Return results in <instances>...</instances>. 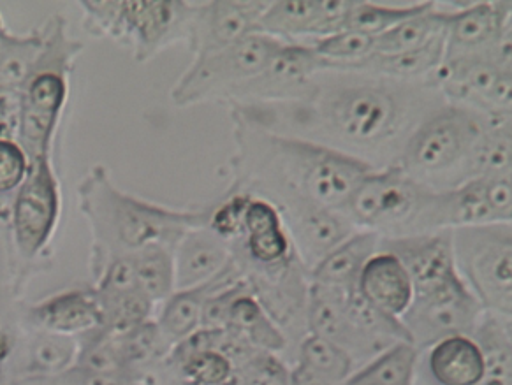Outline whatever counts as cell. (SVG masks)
<instances>
[{
	"mask_svg": "<svg viewBox=\"0 0 512 385\" xmlns=\"http://www.w3.org/2000/svg\"><path fill=\"white\" fill-rule=\"evenodd\" d=\"M226 385H291V368L282 357L256 350L245 363L236 366Z\"/></svg>",
	"mask_w": 512,
	"mask_h": 385,
	"instance_id": "ab89813d",
	"label": "cell"
},
{
	"mask_svg": "<svg viewBox=\"0 0 512 385\" xmlns=\"http://www.w3.org/2000/svg\"><path fill=\"white\" fill-rule=\"evenodd\" d=\"M117 338L125 364L139 378V382L168 363L173 350V345L164 336L161 327L157 326L155 319L147 320Z\"/></svg>",
	"mask_w": 512,
	"mask_h": 385,
	"instance_id": "d6a6232c",
	"label": "cell"
},
{
	"mask_svg": "<svg viewBox=\"0 0 512 385\" xmlns=\"http://www.w3.org/2000/svg\"><path fill=\"white\" fill-rule=\"evenodd\" d=\"M131 257L139 291L155 306L164 303L175 292L173 248L157 245L139 250Z\"/></svg>",
	"mask_w": 512,
	"mask_h": 385,
	"instance_id": "d590c367",
	"label": "cell"
},
{
	"mask_svg": "<svg viewBox=\"0 0 512 385\" xmlns=\"http://www.w3.org/2000/svg\"><path fill=\"white\" fill-rule=\"evenodd\" d=\"M484 368L483 350L472 336H447L428 349V370L439 385H477Z\"/></svg>",
	"mask_w": 512,
	"mask_h": 385,
	"instance_id": "83f0119b",
	"label": "cell"
},
{
	"mask_svg": "<svg viewBox=\"0 0 512 385\" xmlns=\"http://www.w3.org/2000/svg\"><path fill=\"white\" fill-rule=\"evenodd\" d=\"M282 41L264 34H250L238 43L194 57L191 66L171 88L176 108H191L205 102H229L270 64Z\"/></svg>",
	"mask_w": 512,
	"mask_h": 385,
	"instance_id": "ba28073f",
	"label": "cell"
},
{
	"mask_svg": "<svg viewBox=\"0 0 512 385\" xmlns=\"http://www.w3.org/2000/svg\"><path fill=\"white\" fill-rule=\"evenodd\" d=\"M483 313V306L469 287L456 277L435 289L414 294L400 320L410 343L421 354L447 336L474 335Z\"/></svg>",
	"mask_w": 512,
	"mask_h": 385,
	"instance_id": "8fae6325",
	"label": "cell"
},
{
	"mask_svg": "<svg viewBox=\"0 0 512 385\" xmlns=\"http://www.w3.org/2000/svg\"><path fill=\"white\" fill-rule=\"evenodd\" d=\"M291 385H344V384H335V382H330V380H326V378L319 377V375H315L312 371L305 370V368H301L298 364H294L293 368H291Z\"/></svg>",
	"mask_w": 512,
	"mask_h": 385,
	"instance_id": "ee69618b",
	"label": "cell"
},
{
	"mask_svg": "<svg viewBox=\"0 0 512 385\" xmlns=\"http://www.w3.org/2000/svg\"><path fill=\"white\" fill-rule=\"evenodd\" d=\"M236 277H243L242 271L238 269L235 261H231V264L212 282L196 287V289L175 291L164 303L159 305L161 308L155 317V322H157V326L161 327L162 333L173 347L201 329V313H203V306H205L208 296L219 285Z\"/></svg>",
	"mask_w": 512,
	"mask_h": 385,
	"instance_id": "d4e9b609",
	"label": "cell"
},
{
	"mask_svg": "<svg viewBox=\"0 0 512 385\" xmlns=\"http://www.w3.org/2000/svg\"><path fill=\"white\" fill-rule=\"evenodd\" d=\"M238 269L252 296L286 335L289 349L294 345L296 352V347L308 335L310 294V273L298 254L273 266H238Z\"/></svg>",
	"mask_w": 512,
	"mask_h": 385,
	"instance_id": "7c38bea8",
	"label": "cell"
},
{
	"mask_svg": "<svg viewBox=\"0 0 512 385\" xmlns=\"http://www.w3.org/2000/svg\"><path fill=\"white\" fill-rule=\"evenodd\" d=\"M379 241L377 234L356 229L310 271V282L340 291H356L361 269L379 250Z\"/></svg>",
	"mask_w": 512,
	"mask_h": 385,
	"instance_id": "4316f807",
	"label": "cell"
},
{
	"mask_svg": "<svg viewBox=\"0 0 512 385\" xmlns=\"http://www.w3.org/2000/svg\"><path fill=\"white\" fill-rule=\"evenodd\" d=\"M294 364L335 384H344L356 371V364L344 349L315 335H307L301 340L296 347Z\"/></svg>",
	"mask_w": 512,
	"mask_h": 385,
	"instance_id": "8d00e7d4",
	"label": "cell"
},
{
	"mask_svg": "<svg viewBox=\"0 0 512 385\" xmlns=\"http://www.w3.org/2000/svg\"><path fill=\"white\" fill-rule=\"evenodd\" d=\"M417 361L419 352L414 345L395 343L354 371L344 385H412Z\"/></svg>",
	"mask_w": 512,
	"mask_h": 385,
	"instance_id": "836d02e7",
	"label": "cell"
},
{
	"mask_svg": "<svg viewBox=\"0 0 512 385\" xmlns=\"http://www.w3.org/2000/svg\"><path fill=\"white\" fill-rule=\"evenodd\" d=\"M444 104V97L430 81L322 71L298 99L233 104L229 117L303 139L381 171L396 168L410 136Z\"/></svg>",
	"mask_w": 512,
	"mask_h": 385,
	"instance_id": "6da1fadb",
	"label": "cell"
},
{
	"mask_svg": "<svg viewBox=\"0 0 512 385\" xmlns=\"http://www.w3.org/2000/svg\"><path fill=\"white\" fill-rule=\"evenodd\" d=\"M30 329L85 338L103 331V312L96 289H71L36 303L27 312Z\"/></svg>",
	"mask_w": 512,
	"mask_h": 385,
	"instance_id": "7402d4cb",
	"label": "cell"
},
{
	"mask_svg": "<svg viewBox=\"0 0 512 385\" xmlns=\"http://www.w3.org/2000/svg\"><path fill=\"white\" fill-rule=\"evenodd\" d=\"M511 2H477L447 9L444 62L495 59L512 64Z\"/></svg>",
	"mask_w": 512,
	"mask_h": 385,
	"instance_id": "4fadbf2b",
	"label": "cell"
},
{
	"mask_svg": "<svg viewBox=\"0 0 512 385\" xmlns=\"http://www.w3.org/2000/svg\"><path fill=\"white\" fill-rule=\"evenodd\" d=\"M168 363L187 385H226L235 373L229 357L217 349L198 350Z\"/></svg>",
	"mask_w": 512,
	"mask_h": 385,
	"instance_id": "f35d334b",
	"label": "cell"
},
{
	"mask_svg": "<svg viewBox=\"0 0 512 385\" xmlns=\"http://www.w3.org/2000/svg\"><path fill=\"white\" fill-rule=\"evenodd\" d=\"M430 6L432 2L409 4V6H381V4H370V2H352L351 9L345 16L342 30H352L370 37L382 36L384 32H388L412 16L421 15Z\"/></svg>",
	"mask_w": 512,
	"mask_h": 385,
	"instance_id": "74e56055",
	"label": "cell"
},
{
	"mask_svg": "<svg viewBox=\"0 0 512 385\" xmlns=\"http://www.w3.org/2000/svg\"><path fill=\"white\" fill-rule=\"evenodd\" d=\"M447 9L433 4L421 15L412 16L409 20L396 25L374 37L375 55H396L405 51L419 50L432 43L437 37L444 36Z\"/></svg>",
	"mask_w": 512,
	"mask_h": 385,
	"instance_id": "1f68e13d",
	"label": "cell"
},
{
	"mask_svg": "<svg viewBox=\"0 0 512 385\" xmlns=\"http://www.w3.org/2000/svg\"><path fill=\"white\" fill-rule=\"evenodd\" d=\"M356 291L370 305L396 319L407 312L414 299V285L402 261L381 248L361 269Z\"/></svg>",
	"mask_w": 512,
	"mask_h": 385,
	"instance_id": "cb8c5ba5",
	"label": "cell"
},
{
	"mask_svg": "<svg viewBox=\"0 0 512 385\" xmlns=\"http://www.w3.org/2000/svg\"><path fill=\"white\" fill-rule=\"evenodd\" d=\"M512 175V124L511 115L488 118V125L479 139L472 180L491 176Z\"/></svg>",
	"mask_w": 512,
	"mask_h": 385,
	"instance_id": "e575fe53",
	"label": "cell"
},
{
	"mask_svg": "<svg viewBox=\"0 0 512 385\" xmlns=\"http://www.w3.org/2000/svg\"><path fill=\"white\" fill-rule=\"evenodd\" d=\"M444 101L484 117L511 115L512 64L495 59L442 62L430 80Z\"/></svg>",
	"mask_w": 512,
	"mask_h": 385,
	"instance_id": "5bb4252c",
	"label": "cell"
},
{
	"mask_svg": "<svg viewBox=\"0 0 512 385\" xmlns=\"http://www.w3.org/2000/svg\"><path fill=\"white\" fill-rule=\"evenodd\" d=\"M345 217L381 240L449 231L447 192L426 189L398 168L368 171Z\"/></svg>",
	"mask_w": 512,
	"mask_h": 385,
	"instance_id": "277c9868",
	"label": "cell"
},
{
	"mask_svg": "<svg viewBox=\"0 0 512 385\" xmlns=\"http://www.w3.org/2000/svg\"><path fill=\"white\" fill-rule=\"evenodd\" d=\"M456 271L484 312L512 317L511 224L451 229Z\"/></svg>",
	"mask_w": 512,
	"mask_h": 385,
	"instance_id": "9c48e42d",
	"label": "cell"
},
{
	"mask_svg": "<svg viewBox=\"0 0 512 385\" xmlns=\"http://www.w3.org/2000/svg\"><path fill=\"white\" fill-rule=\"evenodd\" d=\"M233 261L226 240L205 224L192 227L173 248L175 291L196 289L212 282Z\"/></svg>",
	"mask_w": 512,
	"mask_h": 385,
	"instance_id": "603a6c76",
	"label": "cell"
},
{
	"mask_svg": "<svg viewBox=\"0 0 512 385\" xmlns=\"http://www.w3.org/2000/svg\"><path fill=\"white\" fill-rule=\"evenodd\" d=\"M43 27V50L20 85L22 115L16 143L27 153L30 164L53 157L55 134L69 97V74L83 51V44L67 34L62 16H52Z\"/></svg>",
	"mask_w": 512,
	"mask_h": 385,
	"instance_id": "8992f818",
	"label": "cell"
},
{
	"mask_svg": "<svg viewBox=\"0 0 512 385\" xmlns=\"http://www.w3.org/2000/svg\"><path fill=\"white\" fill-rule=\"evenodd\" d=\"M446 43L444 36L426 44L419 50L405 51L396 55H370L344 71L375 74L398 81H430L444 62Z\"/></svg>",
	"mask_w": 512,
	"mask_h": 385,
	"instance_id": "f1b7e54d",
	"label": "cell"
},
{
	"mask_svg": "<svg viewBox=\"0 0 512 385\" xmlns=\"http://www.w3.org/2000/svg\"><path fill=\"white\" fill-rule=\"evenodd\" d=\"M277 211L293 241L294 252L308 273L356 231L349 218L335 211L315 206H293Z\"/></svg>",
	"mask_w": 512,
	"mask_h": 385,
	"instance_id": "d6986e66",
	"label": "cell"
},
{
	"mask_svg": "<svg viewBox=\"0 0 512 385\" xmlns=\"http://www.w3.org/2000/svg\"><path fill=\"white\" fill-rule=\"evenodd\" d=\"M78 208L92 236L94 273L108 262L148 247L175 248L192 227L205 224L208 206L169 208L120 189L110 169L97 164L78 183Z\"/></svg>",
	"mask_w": 512,
	"mask_h": 385,
	"instance_id": "3957f363",
	"label": "cell"
},
{
	"mask_svg": "<svg viewBox=\"0 0 512 385\" xmlns=\"http://www.w3.org/2000/svg\"><path fill=\"white\" fill-rule=\"evenodd\" d=\"M472 338L484 354V377L477 385H512L511 319L484 312Z\"/></svg>",
	"mask_w": 512,
	"mask_h": 385,
	"instance_id": "4dcf8cb0",
	"label": "cell"
},
{
	"mask_svg": "<svg viewBox=\"0 0 512 385\" xmlns=\"http://www.w3.org/2000/svg\"><path fill=\"white\" fill-rule=\"evenodd\" d=\"M80 354V340L71 336L53 335L32 329L22 345L16 342L15 378L53 377L71 368Z\"/></svg>",
	"mask_w": 512,
	"mask_h": 385,
	"instance_id": "484cf974",
	"label": "cell"
},
{
	"mask_svg": "<svg viewBox=\"0 0 512 385\" xmlns=\"http://www.w3.org/2000/svg\"><path fill=\"white\" fill-rule=\"evenodd\" d=\"M488 118L446 102L410 136L396 168L426 189H458L472 180L474 155Z\"/></svg>",
	"mask_w": 512,
	"mask_h": 385,
	"instance_id": "5b68a950",
	"label": "cell"
},
{
	"mask_svg": "<svg viewBox=\"0 0 512 385\" xmlns=\"http://www.w3.org/2000/svg\"><path fill=\"white\" fill-rule=\"evenodd\" d=\"M62 192L53 157L30 164V171L11 201V236L23 262L39 259L59 227Z\"/></svg>",
	"mask_w": 512,
	"mask_h": 385,
	"instance_id": "30bf717a",
	"label": "cell"
},
{
	"mask_svg": "<svg viewBox=\"0 0 512 385\" xmlns=\"http://www.w3.org/2000/svg\"><path fill=\"white\" fill-rule=\"evenodd\" d=\"M352 2H268L257 34L282 43H312L315 39L337 34Z\"/></svg>",
	"mask_w": 512,
	"mask_h": 385,
	"instance_id": "ac0fdd59",
	"label": "cell"
},
{
	"mask_svg": "<svg viewBox=\"0 0 512 385\" xmlns=\"http://www.w3.org/2000/svg\"><path fill=\"white\" fill-rule=\"evenodd\" d=\"M379 248L402 261L414 285V294L430 291L460 277L454 266L451 231L381 240Z\"/></svg>",
	"mask_w": 512,
	"mask_h": 385,
	"instance_id": "ffe728a7",
	"label": "cell"
},
{
	"mask_svg": "<svg viewBox=\"0 0 512 385\" xmlns=\"http://www.w3.org/2000/svg\"><path fill=\"white\" fill-rule=\"evenodd\" d=\"M22 115V88L0 80V138L16 139Z\"/></svg>",
	"mask_w": 512,
	"mask_h": 385,
	"instance_id": "7bdbcfd3",
	"label": "cell"
},
{
	"mask_svg": "<svg viewBox=\"0 0 512 385\" xmlns=\"http://www.w3.org/2000/svg\"><path fill=\"white\" fill-rule=\"evenodd\" d=\"M83 27L94 37H108L132 50L136 62L155 59L169 46H187L189 2H78Z\"/></svg>",
	"mask_w": 512,
	"mask_h": 385,
	"instance_id": "52a82bcc",
	"label": "cell"
},
{
	"mask_svg": "<svg viewBox=\"0 0 512 385\" xmlns=\"http://www.w3.org/2000/svg\"><path fill=\"white\" fill-rule=\"evenodd\" d=\"M326 62L305 43H284L270 64L240 88L227 106L259 102L293 101L307 92Z\"/></svg>",
	"mask_w": 512,
	"mask_h": 385,
	"instance_id": "9a60e30c",
	"label": "cell"
},
{
	"mask_svg": "<svg viewBox=\"0 0 512 385\" xmlns=\"http://www.w3.org/2000/svg\"><path fill=\"white\" fill-rule=\"evenodd\" d=\"M233 187V185H231ZM245 192L242 220L235 240L229 243L238 266H273L293 257V241L277 208L264 197Z\"/></svg>",
	"mask_w": 512,
	"mask_h": 385,
	"instance_id": "2e32d148",
	"label": "cell"
},
{
	"mask_svg": "<svg viewBox=\"0 0 512 385\" xmlns=\"http://www.w3.org/2000/svg\"><path fill=\"white\" fill-rule=\"evenodd\" d=\"M231 122V185L264 197L277 210L315 206L345 215L359 183L372 171L303 139Z\"/></svg>",
	"mask_w": 512,
	"mask_h": 385,
	"instance_id": "7a4b0ae2",
	"label": "cell"
},
{
	"mask_svg": "<svg viewBox=\"0 0 512 385\" xmlns=\"http://www.w3.org/2000/svg\"><path fill=\"white\" fill-rule=\"evenodd\" d=\"M29 171V157L16 139L0 138V196H13Z\"/></svg>",
	"mask_w": 512,
	"mask_h": 385,
	"instance_id": "b9f144b4",
	"label": "cell"
},
{
	"mask_svg": "<svg viewBox=\"0 0 512 385\" xmlns=\"http://www.w3.org/2000/svg\"><path fill=\"white\" fill-rule=\"evenodd\" d=\"M449 231L456 227L511 224L512 175L476 178L447 192Z\"/></svg>",
	"mask_w": 512,
	"mask_h": 385,
	"instance_id": "44dd1931",
	"label": "cell"
},
{
	"mask_svg": "<svg viewBox=\"0 0 512 385\" xmlns=\"http://www.w3.org/2000/svg\"><path fill=\"white\" fill-rule=\"evenodd\" d=\"M226 329L240 338L243 343L259 352H268L280 356L289 350V342L282 329L273 322L270 315L264 312L250 289L242 292L229 310Z\"/></svg>",
	"mask_w": 512,
	"mask_h": 385,
	"instance_id": "f546056e",
	"label": "cell"
},
{
	"mask_svg": "<svg viewBox=\"0 0 512 385\" xmlns=\"http://www.w3.org/2000/svg\"><path fill=\"white\" fill-rule=\"evenodd\" d=\"M8 32V29H6V25H4V20H2V16H0V36L2 34H6Z\"/></svg>",
	"mask_w": 512,
	"mask_h": 385,
	"instance_id": "f6af8a7d",
	"label": "cell"
},
{
	"mask_svg": "<svg viewBox=\"0 0 512 385\" xmlns=\"http://www.w3.org/2000/svg\"><path fill=\"white\" fill-rule=\"evenodd\" d=\"M268 2H201L192 4L187 48L194 57L208 55L256 34Z\"/></svg>",
	"mask_w": 512,
	"mask_h": 385,
	"instance_id": "e0dca14e",
	"label": "cell"
},
{
	"mask_svg": "<svg viewBox=\"0 0 512 385\" xmlns=\"http://www.w3.org/2000/svg\"><path fill=\"white\" fill-rule=\"evenodd\" d=\"M20 385H141L134 373H101L78 364L53 377L16 378Z\"/></svg>",
	"mask_w": 512,
	"mask_h": 385,
	"instance_id": "60d3db41",
	"label": "cell"
}]
</instances>
